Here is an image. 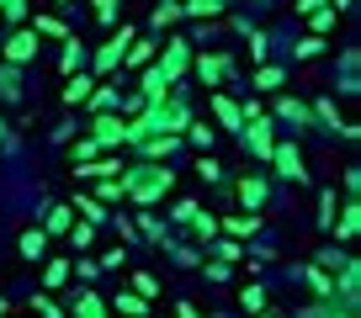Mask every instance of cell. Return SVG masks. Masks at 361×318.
Masks as SVG:
<instances>
[{
	"label": "cell",
	"instance_id": "b9f144b4",
	"mask_svg": "<svg viewBox=\"0 0 361 318\" xmlns=\"http://www.w3.org/2000/svg\"><path fill=\"white\" fill-rule=\"evenodd\" d=\"M75 276H80V286H90V276H96V260H80Z\"/></svg>",
	"mask_w": 361,
	"mask_h": 318
},
{
	"label": "cell",
	"instance_id": "ee69618b",
	"mask_svg": "<svg viewBox=\"0 0 361 318\" xmlns=\"http://www.w3.org/2000/svg\"><path fill=\"white\" fill-rule=\"evenodd\" d=\"M176 318H202V313H197L192 303H176Z\"/></svg>",
	"mask_w": 361,
	"mask_h": 318
},
{
	"label": "cell",
	"instance_id": "f35d334b",
	"mask_svg": "<svg viewBox=\"0 0 361 318\" xmlns=\"http://www.w3.org/2000/svg\"><path fill=\"white\" fill-rule=\"evenodd\" d=\"M314 53H324V43H319V37H308V43H298V58H314Z\"/></svg>",
	"mask_w": 361,
	"mask_h": 318
},
{
	"label": "cell",
	"instance_id": "4dcf8cb0",
	"mask_svg": "<svg viewBox=\"0 0 361 318\" xmlns=\"http://www.w3.org/2000/svg\"><path fill=\"white\" fill-rule=\"evenodd\" d=\"M69 244H75V250H90V223H80V228H69Z\"/></svg>",
	"mask_w": 361,
	"mask_h": 318
},
{
	"label": "cell",
	"instance_id": "5b68a950",
	"mask_svg": "<svg viewBox=\"0 0 361 318\" xmlns=\"http://www.w3.org/2000/svg\"><path fill=\"white\" fill-rule=\"evenodd\" d=\"M112 307H117V318H149V297H138V292H117Z\"/></svg>",
	"mask_w": 361,
	"mask_h": 318
},
{
	"label": "cell",
	"instance_id": "30bf717a",
	"mask_svg": "<svg viewBox=\"0 0 361 318\" xmlns=\"http://www.w3.org/2000/svg\"><path fill=\"white\" fill-rule=\"evenodd\" d=\"M303 276H308V286H314V297H335V276H329L324 265H303Z\"/></svg>",
	"mask_w": 361,
	"mask_h": 318
},
{
	"label": "cell",
	"instance_id": "d4e9b609",
	"mask_svg": "<svg viewBox=\"0 0 361 318\" xmlns=\"http://www.w3.org/2000/svg\"><path fill=\"white\" fill-rule=\"evenodd\" d=\"M32 32H43V37H64V22H54V16H37Z\"/></svg>",
	"mask_w": 361,
	"mask_h": 318
},
{
	"label": "cell",
	"instance_id": "8fae6325",
	"mask_svg": "<svg viewBox=\"0 0 361 318\" xmlns=\"http://www.w3.org/2000/svg\"><path fill=\"white\" fill-rule=\"evenodd\" d=\"M90 91H96V80H90V75H75V80L64 85V101L80 106V101H90Z\"/></svg>",
	"mask_w": 361,
	"mask_h": 318
},
{
	"label": "cell",
	"instance_id": "277c9868",
	"mask_svg": "<svg viewBox=\"0 0 361 318\" xmlns=\"http://www.w3.org/2000/svg\"><path fill=\"white\" fill-rule=\"evenodd\" d=\"M128 43H133V27H123V32H117L112 43L102 48V53H96V69H102V75H106V69H117V58H123V48H128Z\"/></svg>",
	"mask_w": 361,
	"mask_h": 318
},
{
	"label": "cell",
	"instance_id": "52a82bcc",
	"mask_svg": "<svg viewBox=\"0 0 361 318\" xmlns=\"http://www.w3.org/2000/svg\"><path fill=\"white\" fill-rule=\"evenodd\" d=\"M37 53V32H16L11 43H6V58H11V64H22V58H32Z\"/></svg>",
	"mask_w": 361,
	"mask_h": 318
},
{
	"label": "cell",
	"instance_id": "7c38bea8",
	"mask_svg": "<svg viewBox=\"0 0 361 318\" xmlns=\"http://www.w3.org/2000/svg\"><path fill=\"white\" fill-rule=\"evenodd\" d=\"M239 202H245V207H260V202H266V181H255V175H250V181H239Z\"/></svg>",
	"mask_w": 361,
	"mask_h": 318
},
{
	"label": "cell",
	"instance_id": "bcb514c9",
	"mask_svg": "<svg viewBox=\"0 0 361 318\" xmlns=\"http://www.w3.org/2000/svg\"><path fill=\"white\" fill-rule=\"evenodd\" d=\"M335 6H350V0H335Z\"/></svg>",
	"mask_w": 361,
	"mask_h": 318
},
{
	"label": "cell",
	"instance_id": "d590c367",
	"mask_svg": "<svg viewBox=\"0 0 361 318\" xmlns=\"http://www.w3.org/2000/svg\"><path fill=\"white\" fill-rule=\"evenodd\" d=\"M255 85H266V91H271V85H282V69H260Z\"/></svg>",
	"mask_w": 361,
	"mask_h": 318
},
{
	"label": "cell",
	"instance_id": "3957f363",
	"mask_svg": "<svg viewBox=\"0 0 361 318\" xmlns=\"http://www.w3.org/2000/svg\"><path fill=\"white\" fill-rule=\"evenodd\" d=\"M69 318H106V297L90 292V286H80V292H75V313H69Z\"/></svg>",
	"mask_w": 361,
	"mask_h": 318
},
{
	"label": "cell",
	"instance_id": "4fadbf2b",
	"mask_svg": "<svg viewBox=\"0 0 361 318\" xmlns=\"http://www.w3.org/2000/svg\"><path fill=\"white\" fill-rule=\"evenodd\" d=\"M239 307H245V313H266V286H245V292H239Z\"/></svg>",
	"mask_w": 361,
	"mask_h": 318
},
{
	"label": "cell",
	"instance_id": "ab89813d",
	"mask_svg": "<svg viewBox=\"0 0 361 318\" xmlns=\"http://www.w3.org/2000/svg\"><path fill=\"white\" fill-rule=\"evenodd\" d=\"M192 217H197V202H180V207H176V223L192 228Z\"/></svg>",
	"mask_w": 361,
	"mask_h": 318
},
{
	"label": "cell",
	"instance_id": "1f68e13d",
	"mask_svg": "<svg viewBox=\"0 0 361 318\" xmlns=\"http://www.w3.org/2000/svg\"><path fill=\"white\" fill-rule=\"evenodd\" d=\"M149 58H154V43H138V48H133V53H128V64H138V69H144V64H149Z\"/></svg>",
	"mask_w": 361,
	"mask_h": 318
},
{
	"label": "cell",
	"instance_id": "8992f818",
	"mask_svg": "<svg viewBox=\"0 0 361 318\" xmlns=\"http://www.w3.org/2000/svg\"><path fill=\"white\" fill-rule=\"evenodd\" d=\"M96 144L102 148H112V144H123V117H96Z\"/></svg>",
	"mask_w": 361,
	"mask_h": 318
},
{
	"label": "cell",
	"instance_id": "f6af8a7d",
	"mask_svg": "<svg viewBox=\"0 0 361 318\" xmlns=\"http://www.w3.org/2000/svg\"><path fill=\"white\" fill-rule=\"evenodd\" d=\"M6 313H11V303H6V297H0V318H6Z\"/></svg>",
	"mask_w": 361,
	"mask_h": 318
},
{
	"label": "cell",
	"instance_id": "c3c4849f",
	"mask_svg": "<svg viewBox=\"0 0 361 318\" xmlns=\"http://www.w3.org/2000/svg\"><path fill=\"white\" fill-rule=\"evenodd\" d=\"M250 318H266V313H250Z\"/></svg>",
	"mask_w": 361,
	"mask_h": 318
},
{
	"label": "cell",
	"instance_id": "e575fe53",
	"mask_svg": "<svg viewBox=\"0 0 361 318\" xmlns=\"http://www.w3.org/2000/svg\"><path fill=\"white\" fill-rule=\"evenodd\" d=\"M276 112H282V117H293V122H308V112H303V106H298V101H282V106H276Z\"/></svg>",
	"mask_w": 361,
	"mask_h": 318
},
{
	"label": "cell",
	"instance_id": "d6a6232c",
	"mask_svg": "<svg viewBox=\"0 0 361 318\" xmlns=\"http://www.w3.org/2000/svg\"><path fill=\"white\" fill-rule=\"evenodd\" d=\"M123 260H128L123 250H106V255H102V260H96V265H102V271H123Z\"/></svg>",
	"mask_w": 361,
	"mask_h": 318
},
{
	"label": "cell",
	"instance_id": "9c48e42d",
	"mask_svg": "<svg viewBox=\"0 0 361 318\" xmlns=\"http://www.w3.org/2000/svg\"><path fill=\"white\" fill-rule=\"evenodd\" d=\"M245 148H255L260 159H271V148H276V144H271V127L260 122V117H255V127H250V133H245Z\"/></svg>",
	"mask_w": 361,
	"mask_h": 318
},
{
	"label": "cell",
	"instance_id": "83f0119b",
	"mask_svg": "<svg viewBox=\"0 0 361 318\" xmlns=\"http://www.w3.org/2000/svg\"><path fill=\"white\" fill-rule=\"evenodd\" d=\"M22 11H27V0H0V16H6V22H22Z\"/></svg>",
	"mask_w": 361,
	"mask_h": 318
},
{
	"label": "cell",
	"instance_id": "ffe728a7",
	"mask_svg": "<svg viewBox=\"0 0 361 318\" xmlns=\"http://www.w3.org/2000/svg\"><path fill=\"white\" fill-rule=\"evenodd\" d=\"M43 281H48V286H64V281H69V265H64V260H48Z\"/></svg>",
	"mask_w": 361,
	"mask_h": 318
},
{
	"label": "cell",
	"instance_id": "7bdbcfd3",
	"mask_svg": "<svg viewBox=\"0 0 361 318\" xmlns=\"http://www.w3.org/2000/svg\"><path fill=\"white\" fill-rule=\"evenodd\" d=\"M80 69V43H69V53H64V75H75Z\"/></svg>",
	"mask_w": 361,
	"mask_h": 318
},
{
	"label": "cell",
	"instance_id": "74e56055",
	"mask_svg": "<svg viewBox=\"0 0 361 318\" xmlns=\"http://www.w3.org/2000/svg\"><path fill=\"white\" fill-rule=\"evenodd\" d=\"M96 16H102V22H117V0H96Z\"/></svg>",
	"mask_w": 361,
	"mask_h": 318
},
{
	"label": "cell",
	"instance_id": "603a6c76",
	"mask_svg": "<svg viewBox=\"0 0 361 318\" xmlns=\"http://www.w3.org/2000/svg\"><path fill=\"white\" fill-rule=\"evenodd\" d=\"M176 16H180V6H176V0H165V6H154V27H170V22H176Z\"/></svg>",
	"mask_w": 361,
	"mask_h": 318
},
{
	"label": "cell",
	"instance_id": "5bb4252c",
	"mask_svg": "<svg viewBox=\"0 0 361 318\" xmlns=\"http://www.w3.org/2000/svg\"><path fill=\"white\" fill-rule=\"evenodd\" d=\"M69 207H54V212H48V223H43V234H69Z\"/></svg>",
	"mask_w": 361,
	"mask_h": 318
},
{
	"label": "cell",
	"instance_id": "7402d4cb",
	"mask_svg": "<svg viewBox=\"0 0 361 318\" xmlns=\"http://www.w3.org/2000/svg\"><path fill=\"white\" fill-rule=\"evenodd\" d=\"M255 228H260V217H228V234H234V238L255 234Z\"/></svg>",
	"mask_w": 361,
	"mask_h": 318
},
{
	"label": "cell",
	"instance_id": "4316f807",
	"mask_svg": "<svg viewBox=\"0 0 361 318\" xmlns=\"http://www.w3.org/2000/svg\"><path fill=\"white\" fill-rule=\"evenodd\" d=\"M133 292H138V297H154V292H159V281H154V276H144V271H138V276H133Z\"/></svg>",
	"mask_w": 361,
	"mask_h": 318
},
{
	"label": "cell",
	"instance_id": "7a4b0ae2",
	"mask_svg": "<svg viewBox=\"0 0 361 318\" xmlns=\"http://www.w3.org/2000/svg\"><path fill=\"white\" fill-rule=\"evenodd\" d=\"M271 165H276V175H287V181H308V175H303V154H298V148L293 144H276V148H271Z\"/></svg>",
	"mask_w": 361,
	"mask_h": 318
},
{
	"label": "cell",
	"instance_id": "44dd1931",
	"mask_svg": "<svg viewBox=\"0 0 361 318\" xmlns=\"http://www.w3.org/2000/svg\"><path fill=\"white\" fill-rule=\"evenodd\" d=\"M80 212H85L90 223H106V207L96 202V196H80Z\"/></svg>",
	"mask_w": 361,
	"mask_h": 318
},
{
	"label": "cell",
	"instance_id": "484cf974",
	"mask_svg": "<svg viewBox=\"0 0 361 318\" xmlns=\"http://www.w3.org/2000/svg\"><path fill=\"white\" fill-rule=\"evenodd\" d=\"M192 234H197V238H213V234H218V223H213V217H202V212H197V217H192Z\"/></svg>",
	"mask_w": 361,
	"mask_h": 318
},
{
	"label": "cell",
	"instance_id": "f546056e",
	"mask_svg": "<svg viewBox=\"0 0 361 318\" xmlns=\"http://www.w3.org/2000/svg\"><path fill=\"white\" fill-rule=\"evenodd\" d=\"M180 11H192V16H213V11H218V0H186Z\"/></svg>",
	"mask_w": 361,
	"mask_h": 318
},
{
	"label": "cell",
	"instance_id": "cb8c5ba5",
	"mask_svg": "<svg viewBox=\"0 0 361 318\" xmlns=\"http://www.w3.org/2000/svg\"><path fill=\"white\" fill-rule=\"evenodd\" d=\"M319 223H335V191H324V196H319Z\"/></svg>",
	"mask_w": 361,
	"mask_h": 318
},
{
	"label": "cell",
	"instance_id": "8d00e7d4",
	"mask_svg": "<svg viewBox=\"0 0 361 318\" xmlns=\"http://www.w3.org/2000/svg\"><path fill=\"white\" fill-rule=\"evenodd\" d=\"M197 175H202V181H218V175H224V170H218L213 159H197Z\"/></svg>",
	"mask_w": 361,
	"mask_h": 318
},
{
	"label": "cell",
	"instance_id": "7dc6e473",
	"mask_svg": "<svg viewBox=\"0 0 361 318\" xmlns=\"http://www.w3.org/2000/svg\"><path fill=\"white\" fill-rule=\"evenodd\" d=\"M0 138H6V122H0Z\"/></svg>",
	"mask_w": 361,
	"mask_h": 318
},
{
	"label": "cell",
	"instance_id": "e0dca14e",
	"mask_svg": "<svg viewBox=\"0 0 361 318\" xmlns=\"http://www.w3.org/2000/svg\"><path fill=\"white\" fill-rule=\"evenodd\" d=\"M165 85H170V80L159 75V69H149V75H144V96H154V101L165 96Z\"/></svg>",
	"mask_w": 361,
	"mask_h": 318
},
{
	"label": "cell",
	"instance_id": "ac0fdd59",
	"mask_svg": "<svg viewBox=\"0 0 361 318\" xmlns=\"http://www.w3.org/2000/svg\"><path fill=\"white\" fill-rule=\"evenodd\" d=\"M197 69H202V80H218V75H224V58H218V53H207V58H197Z\"/></svg>",
	"mask_w": 361,
	"mask_h": 318
},
{
	"label": "cell",
	"instance_id": "9a60e30c",
	"mask_svg": "<svg viewBox=\"0 0 361 318\" xmlns=\"http://www.w3.org/2000/svg\"><path fill=\"white\" fill-rule=\"evenodd\" d=\"M335 228L340 238H356V228H361V217H356V207H345V212H340V223H329Z\"/></svg>",
	"mask_w": 361,
	"mask_h": 318
},
{
	"label": "cell",
	"instance_id": "d6986e66",
	"mask_svg": "<svg viewBox=\"0 0 361 318\" xmlns=\"http://www.w3.org/2000/svg\"><path fill=\"white\" fill-rule=\"evenodd\" d=\"M32 307H37L43 318H64V307H59V303H54L48 292H37V297H32Z\"/></svg>",
	"mask_w": 361,
	"mask_h": 318
},
{
	"label": "cell",
	"instance_id": "60d3db41",
	"mask_svg": "<svg viewBox=\"0 0 361 318\" xmlns=\"http://www.w3.org/2000/svg\"><path fill=\"white\" fill-rule=\"evenodd\" d=\"M207 281H228V260H213V265H207Z\"/></svg>",
	"mask_w": 361,
	"mask_h": 318
},
{
	"label": "cell",
	"instance_id": "836d02e7",
	"mask_svg": "<svg viewBox=\"0 0 361 318\" xmlns=\"http://www.w3.org/2000/svg\"><path fill=\"white\" fill-rule=\"evenodd\" d=\"M192 144H202V148H213V127H207V122H197V127H192Z\"/></svg>",
	"mask_w": 361,
	"mask_h": 318
},
{
	"label": "cell",
	"instance_id": "ba28073f",
	"mask_svg": "<svg viewBox=\"0 0 361 318\" xmlns=\"http://www.w3.org/2000/svg\"><path fill=\"white\" fill-rule=\"evenodd\" d=\"M16 250H22L27 260H43V250H48V234H43V228H27V234L16 238Z\"/></svg>",
	"mask_w": 361,
	"mask_h": 318
},
{
	"label": "cell",
	"instance_id": "2e32d148",
	"mask_svg": "<svg viewBox=\"0 0 361 318\" xmlns=\"http://www.w3.org/2000/svg\"><path fill=\"white\" fill-rule=\"evenodd\" d=\"M314 265H324V271H329V276H335V271H340V265H350V255H345V250H324V255H319V260H314Z\"/></svg>",
	"mask_w": 361,
	"mask_h": 318
},
{
	"label": "cell",
	"instance_id": "6da1fadb",
	"mask_svg": "<svg viewBox=\"0 0 361 318\" xmlns=\"http://www.w3.org/2000/svg\"><path fill=\"white\" fill-rule=\"evenodd\" d=\"M170 181H176L170 170H133V181L123 175V191L133 196V202H159V196L170 191Z\"/></svg>",
	"mask_w": 361,
	"mask_h": 318
},
{
	"label": "cell",
	"instance_id": "f1b7e54d",
	"mask_svg": "<svg viewBox=\"0 0 361 318\" xmlns=\"http://www.w3.org/2000/svg\"><path fill=\"white\" fill-rule=\"evenodd\" d=\"M213 106H218V117H224V122H228V127H239V106H234V101H224V96H218V101H213Z\"/></svg>",
	"mask_w": 361,
	"mask_h": 318
}]
</instances>
